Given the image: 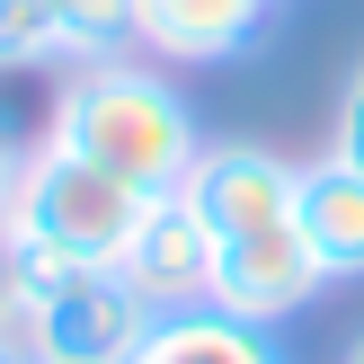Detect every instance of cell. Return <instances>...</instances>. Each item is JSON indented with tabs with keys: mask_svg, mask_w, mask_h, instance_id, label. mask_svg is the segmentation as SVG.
<instances>
[{
	"mask_svg": "<svg viewBox=\"0 0 364 364\" xmlns=\"http://www.w3.org/2000/svg\"><path fill=\"white\" fill-rule=\"evenodd\" d=\"M9 329H18V267L0 258V338H9Z\"/></svg>",
	"mask_w": 364,
	"mask_h": 364,
	"instance_id": "14",
	"label": "cell"
},
{
	"mask_svg": "<svg viewBox=\"0 0 364 364\" xmlns=\"http://www.w3.org/2000/svg\"><path fill=\"white\" fill-rule=\"evenodd\" d=\"M9 338L45 364H124L151 338V311L116 267H53V276H18Z\"/></svg>",
	"mask_w": 364,
	"mask_h": 364,
	"instance_id": "3",
	"label": "cell"
},
{
	"mask_svg": "<svg viewBox=\"0 0 364 364\" xmlns=\"http://www.w3.org/2000/svg\"><path fill=\"white\" fill-rule=\"evenodd\" d=\"M18 249V213H9V187H0V258Z\"/></svg>",
	"mask_w": 364,
	"mask_h": 364,
	"instance_id": "15",
	"label": "cell"
},
{
	"mask_svg": "<svg viewBox=\"0 0 364 364\" xmlns=\"http://www.w3.org/2000/svg\"><path fill=\"white\" fill-rule=\"evenodd\" d=\"M320 294H329V276H320L302 223H276V231H249V240H223V258H213V311L258 320V329L302 320Z\"/></svg>",
	"mask_w": 364,
	"mask_h": 364,
	"instance_id": "5",
	"label": "cell"
},
{
	"mask_svg": "<svg viewBox=\"0 0 364 364\" xmlns=\"http://www.w3.org/2000/svg\"><path fill=\"white\" fill-rule=\"evenodd\" d=\"M294 196H302V169L267 142H205L187 169V205L213 223V240H249V231L294 223Z\"/></svg>",
	"mask_w": 364,
	"mask_h": 364,
	"instance_id": "6",
	"label": "cell"
},
{
	"mask_svg": "<svg viewBox=\"0 0 364 364\" xmlns=\"http://www.w3.org/2000/svg\"><path fill=\"white\" fill-rule=\"evenodd\" d=\"M36 364H45V355H36Z\"/></svg>",
	"mask_w": 364,
	"mask_h": 364,
	"instance_id": "18",
	"label": "cell"
},
{
	"mask_svg": "<svg viewBox=\"0 0 364 364\" xmlns=\"http://www.w3.org/2000/svg\"><path fill=\"white\" fill-rule=\"evenodd\" d=\"M27 151H36V142H27V124H18V107L0 98V187L18 178V160H27Z\"/></svg>",
	"mask_w": 364,
	"mask_h": 364,
	"instance_id": "13",
	"label": "cell"
},
{
	"mask_svg": "<svg viewBox=\"0 0 364 364\" xmlns=\"http://www.w3.org/2000/svg\"><path fill=\"white\" fill-rule=\"evenodd\" d=\"M0 364H36V355H27V347H18V338H0Z\"/></svg>",
	"mask_w": 364,
	"mask_h": 364,
	"instance_id": "16",
	"label": "cell"
},
{
	"mask_svg": "<svg viewBox=\"0 0 364 364\" xmlns=\"http://www.w3.org/2000/svg\"><path fill=\"white\" fill-rule=\"evenodd\" d=\"M276 0H142V53L160 63H231L258 45Z\"/></svg>",
	"mask_w": 364,
	"mask_h": 364,
	"instance_id": "7",
	"label": "cell"
},
{
	"mask_svg": "<svg viewBox=\"0 0 364 364\" xmlns=\"http://www.w3.org/2000/svg\"><path fill=\"white\" fill-rule=\"evenodd\" d=\"M45 142H63V151L116 169L124 187H142V196L187 187L196 151H205L187 89H178L169 71L134 63V53H116V63H71V80L53 89Z\"/></svg>",
	"mask_w": 364,
	"mask_h": 364,
	"instance_id": "1",
	"label": "cell"
},
{
	"mask_svg": "<svg viewBox=\"0 0 364 364\" xmlns=\"http://www.w3.org/2000/svg\"><path fill=\"white\" fill-rule=\"evenodd\" d=\"M213 258H223L213 223L187 205V187H169V196L142 205L134 231H124L116 276L142 294V311H151V320H178V311H205V302H213Z\"/></svg>",
	"mask_w": 364,
	"mask_h": 364,
	"instance_id": "4",
	"label": "cell"
},
{
	"mask_svg": "<svg viewBox=\"0 0 364 364\" xmlns=\"http://www.w3.org/2000/svg\"><path fill=\"white\" fill-rule=\"evenodd\" d=\"M276 9H284V0H276Z\"/></svg>",
	"mask_w": 364,
	"mask_h": 364,
	"instance_id": "19",
	"label": "cell"
},
{
	"mask_svg": "<svg viewBox=\"0 0 364 364\" xmlns=\"http://www.w3.org/2000/svg\"><path fill=\"white\" fill-rule=\"evenodd\" d=\"M338 364H364V338H355V347H347V355H338Z\"/></svg>",
	"mask_w": 364,
	"mask_h": 364,
	"instance_id": "17",
	"label": "cell"
},
{
	"mask_svg": "<svg viewBox=\"0 0 364 364\" xmlns=\"http://www.w3.org/2000/svg\"><path fill=\"white\" fill-rule=\"evenodd\" d=\"M329 151H338V160H355V169H364V53H355L347 89H338V124H329Z\"/></svg>",
	"mask_w": 364,
	"mask_h": 364,
	"instance_id": "12",
	"label": "cell"
},
{
	"mask_svg": "<svg viewBox=\"0 0 364 364\" xmlns=\"http://www.w3.org/2000/svg\"><path fill=\"white\" fill-rule=\"evenodd\" d=\"M151 196L124 187L116 169L63 151V142H36L9 178V213H18V249L9 267L18 276H53V267H116L124 231L142 223Z\"/></svg>",
	"mask_w": 364,
	"mask_h": 364,
	"instance_id": "2",
	"label": "cell"
},
{
	"mask_svg": "<svg viewBox=\"0 0 364 364\" xmlns=\"http://www.w3.org/2000/svg\"><path fill=\"white\" fill-rule=\"evenodd\" d=\"M63 18V63H116L142 45V0H53Z\"/></svg>",
	"mask_w": 364,
	"mask_h": 364,
	"instance_id": "10",
	"label": "cell"
},
{
	"mask_svg": "<svg viewBox=\"0 0 364 364\" xmlns=\"http://www.w3.org/2000/svg\"><path fill=\"white\" fill-rule=\"evenodd\" d=\"M294 223H302V240H311V258H320L329 284H355L364 276V169H355V160L320 151L311 169H302Z\"/></svg>",
	"mask_w": 364,
	"mask_h": 364,
	"instance_id": "8",
	"label": "cell"
},
{
	"mask_svg": "<svg viewBox=\"0 0 364 364\" xmlns=\"http://www.w3.org/2000/svg\"><path fill=\"white\" fill-rule=\"evenodd\" d=\"M36 63H63L53 0H0V71H36Z\"/></svg>",
	"mask_w": 364,
	"mask_h": 364,
	"instance_id": "11",
	"label": "cell"
},
{
	"mask_svg": "<svg viewBox=\"0 0 364 364\" xmlns=\"http://www.w3.org/2000/svg\"><path fill=\"white\" fill-rule=\"evenodd\" d=\"M124 364H294L284 355L276 329H258V320H231V311H178V320H151V338H142Z\"/></svg>",
	"mask_w": 364,
	"mask_h": 364,
	"instance_id": "9",
	"label": "cell"
}]
</instances>
